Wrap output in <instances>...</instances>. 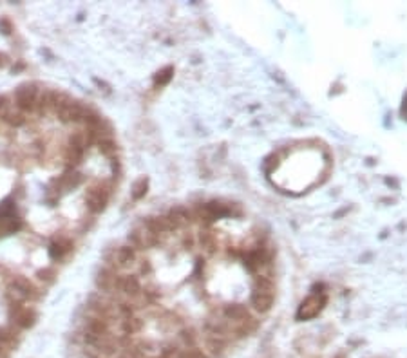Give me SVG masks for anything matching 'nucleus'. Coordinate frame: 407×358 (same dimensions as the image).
<instances>
[{
	"mask_svg": "<svg viewBox=\"0 0 407 358\" xmlns=\"http://www.w3.org/2000/svg\"><path fill=\"white\" fill-rule=\"evenodd\" d=\"M40 98V89L36 83H22L15 91V107L20 112H35Z\"/></svg>",
	"mask_w": 407,
	"mask_h": 358,
	"instance_id": "1",
	"label": "nucleus"
},
{
	"mask_svg": "<svg viewBox=\"0 0 407 358\" xmlns=\"http://www.w3.org/2000/svg\"><path fill=\"white\" fill-rule=\"evenodd\" d=\"M109 195H111V190L105 183H99V185L90 186L85 194V204L87 208L92 213H99L104 212L105 206L109 203Z\"/></svg>",
	"mask_w": 407,
	"mask_h": 358,
	"instance_id": "2",
	"label": "nucleus"
},
{
	"mask_svg": "<svg viewBox=\"0 0 407 358\" xmlns=\"http://www.w3.org/2000/svg\"><path fill=\"white\" fill-rule=\"evenodd\" d=\"M129 243L134 250H145V248H152L154 245H158L159 239L156 235H152L145 226L136 228L129 233Z\"/></svg>",
	"mask_w": 407,
	"mask_h": 358,
	"instance_id": "3",
	"label": "nucleus"
},
{
	"mask_svg": "<svg viewBox=\"0 0 407 358\" xmlns=\"http://www.w3.org/2000/svg\"><path fill=\"white\" fill-rule=\"evenodd\" d=\"M322 304H324V297H321V295H317V293L310 295V297L300 304V308H298V311H297V317L300 318V320L313 318L317 313L321 311Z\"/></svg>",
	"mask_w": 407,
	"mask_h": 358,
	"instance_id": "4",
	"label": "nucleus"
},
{
	"mask_svg": "<svg viewBox=\"0 0 407 358\" xmlns=\"http://www.w3.org/2000/svg\"><path fill=\"white\" fill-rule=\"evenodd\" d=\"M136 261H138V254H136V250L132 248L131 245H129V246H120L118 250H114L113 263H114V266L120 268V270L131 268Z\"/></svg>",
	"mask_w": 407,
	"mask_h": 358,
	"instance_id": "5",
	"label": "nucleus"
},
{
	"mask_svg": "<svg viewBox=\"0 0 407 358\" xmlns=\"http://www.w3.org/2000/svg\"><path fill=\"white\" fill-rule=\"evenodd\" d=\"M11 293L20 300H26V299H35L36 297V288L33 282H29L27 279L24 277H17L11 281Z\"/></svg>",
	"mask_w": 407,
	"mask_h": 358,
	"instance_id": "6",
	"label": "nucleus"
},
{
	"mask_svg": "<svg viewBox=\"0 0 407 358\" xmlns=\"http://www.w3.org/2000/svg\"><path fill=\"white\" fill-rule=\"evenodd\" d=\"M273 300H275V293H271V291L252 290V295H250V304L257 313L270 311L271 306H273Z\"/></svg>",
	"mask_w": 407,
	"mask_h": 358,
	"instance_id": "7",
	"label": "nucleus"
},
{
	"mask_svg": "<svg viewBox=\"0 0 407 358\" xmlns=\"http://www.w3.org/2000/svg\"><path fill=\"white\" fill-rule=\"evenodd\" d=\"M60 118V122L63 123H80L83 122V116H85V107L80 103V101L72 100L71 103L65 107L60 114H56Z\"/></svg>",
	"mask_w": 407,
	"mask_h": 358,
	"instance_id": "8",
	"label": "nucleus"
},
{
	"mask_svg": "<svg viewBox=\"0 0 407 358\" xmlns=\"http://www.w3.org/2000/svg\"><path fill=\"white\" fill-rule=\"evenodd\" d=\"M15 322H17V326L22 327V329H29V327H33V326H35V322H36L35 309L17 308V313H15Z\"/></svg>",
	"mask_w": 407,
	"mask_h": 358,
	"instance_id": "9",
	"label": "nucleus"
},
{
	"mask_svg": "<svg viewBox=\"0 0 407 358\" xmlns=\"http://www.w3.org/2000/svg\"><path fill=\"white\" fill-rule=\"evenodd\" d=\"M116 273L113 272V270H109V268H104V270H99L98 277H96V286H98L101 291H114V282H116Z\"/></svg>",
	"mask_w": 407,
	"mask_h": 358,
	"instance_id": "10",
	"label": "nucleus"
},
{
	"mask_svg": "<svg viewBox=\"0 0 407 358\" xmlns=\"http://www.w3.org/2000/svg\"><path fill=\"white\" fill-rule=\"evenodd\" d=\"M22 226H24L22 219L17 217V215L0 219V235H9V233H15V231H18Z\"/></svg>",
	"mask_w": 407,
	"mask_h": 358,
	"instance_id": "11",
	"label": "nucleus"
},
{
	"mask_svg": "<svg viewBox=\"0 0 407 358\" xmlns=\"http://www.w3.org/2000/svg\"><path fill=\"white\" fill-rule=\"evenodd\" d=\"M71 250V243L67 239H58V241H53L49 245V257L53 261H60L63 255L67 254Z\"/></svg>",
	"mask_w": 407,
	"mask_h": 358,
	"instance_id": "12",
	"label": "nucleus"
},
{
	"mask_svg": "<svg viewBox=\"0 0 407 358\" xmlns=\"http://www.w3.org/2000/svg\"><path fill=\"white\" fill-rule=\"evenodd\" d=\"M81 183V174L78 172H65L60 179H56V185L62 188V190H72V188H76L78 185Z\"/></svg>",
	"mask_w": 407,
	"mask_h": 358,
	"instance_id": "13",
	"label": "nucleus"
},
{
	"mask_svg": "<svg viewBox=\"0 0 407 358\" xmlns=\"http://www.w3.org/2000/svg\"><path fill=\"white\" fill-rule=\"evenodd\" d=\"M54 96H56V91H44V92H40V98H38V105H36L35 112L45 114V112H49V110H53Z\"/></svg>",
	"mask_w": 407,
	"mask_h": 358,
	"instance_id": "14",
	"label": "nucleus"
},
{
	"mask_svg": "<svg viewBox=\"0 0 407 358\" xmlns=\"http://www.w3.org/2000/svg\"><path fill=\"white\" fill-rule=\"evenodd\" d=\"M199 245H201V248L207 250L208 254H214L217 248L216 233H212L210 230H201V233H199Z\"/></svg>",
	"mask_w": 407,
	"mask_h": 358,
	"instance_id": "15",
	"label": "nucleus"
},
{
	"mask_svg": "<svg viewBox=\"0 0 407 358\" xmlns=\"http://www.w3.org/2000/svg\"><path fill=\"white\" fill-rule=\"evenodd\" d=\"M4 123H8L9 127H13V129H18V127H24L26 125V122H27V118H26V114L24 112H20L18 109H13L11 112L6 116L4 120H2Z\"/></svg>",
	"mask_w": 407,
	"mask_h": 358,
	"instance_id": "16",
	"label": "nucleus"
},
{
	"mask_svg": "<svg viewBox=\"0 0 407 358\" xmlns=\"http://www.w3.org/2000/svg\"><path fill=\"white\" fill-rule=\"evenodd\" d=\"M67 147H71V149H78V150H85V147H87L85 132H72L71 136H69Z\"/></svg>",
	"mask_w": 407,
	"mask_h": 358,
	"instance_id": "17",
	"label": "nucleus"
},
{
	"mask_svg": "<svg viewBox=\"0 0 407 358\" xmlns=\"http://www.w3.org/2000/svg\"><path fill=\"white\" fill-rule=\"evenodd\" d=\"M98 150L101 152L104 156H107V158H111V156H114L116 154V150H118V147H116V143H114L111 138H101V140L98 141Z\"/></svg>",
	"mask_w": 407,
	"mask_h": 358,
	"instance_id": "18",
	"label": "nucleus"
},
{
	"mask_svg": "<svg viewBox=\"0 0 407 358\" xmlns=\"http://www.w3.org/2000/svg\"><path fill=\"white\" fill-rule=\"evenodd\" d=\"M83 152H85V150H78V149H71V147H67L63 158H65L69 167H76L81 159H83Z\"/></svg>",
	"mask_w": 407,
	"mask_h": 358,
	"instance_id": "19",
	"label": "nucleus"
},
{
	"mask_svg": "<svg viewBox=\"0 0 407 358\" xmlns=\"http://www.w3.org/2000/svg\"><path fill=\"white\" fill-rule=\"evenodd\" d=\"M15 210H17V204H15L13 199H4L0 201V219H6V217H11L15 215Z\"/></svg>",
	"mask_w": 407,
	"mask_h": 358,
	"instance_id": "20",
	"label": "nucleus"
},
{
	"mask_svg": "<svg viewBox=\"0 0 407 358\" xmlns=\"http://www.w3.org/2000/svg\"><path fill=\"white\" fill-rule=\"evenodd\" d=\"M13 101L8 94H0V120H4L11 110H13Z\"/></svg>",
	"mask_w": 407,
	"mask_h": 358,
	"instance_id": "21",
	"label": "nucleus"
},
{
	"mask_svg": "<svg viewBox=\"0 0 407 358\" xmlns=\"http://www.w3.org/2000/svg\"><path fill=\"white\" fill-rule=\"evenodd\" d=\"M172 74H174V69H172V67H165L163 71H159V73L156 74L154 82H156V85H165V83L170 82Z\"/></svg>",
	"mask_w": 407,
	"mask_h": 358,
	"instance_id": "22",
	"label": "nucleus"
},
{
	"mask_svg": "<svg viewBox=\"0 0 407 358\" xmlns=\"http://www.w3.org/2000/svg\"><path fill=\"white\" fill-rule=\"evenodd\" d=\"M147 186H149V181H147L145 177H141L140 181H136L134 192H132V197H134V199H140V197H143L145 192H147Z\"/></svg>",
	"mask_w": 407,
	"mask_h": 358,
	"instance_id": "23",
	"label": "nucleus"
},
{
	"mask_svg": "<svg viewBox=\"0 0 407 358\" xmlns=\"http://www.w3.org/2000/svg\"><path fill=\"white\" fill-rule=\"evenodd\" d=\"M36 277L44 282H53L54 277H56V272H54L53 268H44V270H38V272H36Z\"/></svg>",
	"mask_w": 407,
	"mask_h": 358,
	"instance_id": "24",
	"label": "nucleus"
},
{
	"mask_svg": "<svg viewBox=\"0 0 407 358\" xmlns=\"http://www.w3.org/2000/svg\"><path fill=\"white\" fill-rule=\"evenodd\" d=\"M0 31H2V35H11L13 26H11L9 19H0Z\"/></svg>",
	"mask_w": 407,
	"mask_h": 358,
	"instance_id": "25",
	"label": "nucleus"
},
{
	"mask_svg": "<svg viewBox=\"0 0 407 358\" xmlns=\"http://www.w3.org/2000/svg\"><path fill=\"white\" fill-rule=\"evenodd\" d=\"M194 237H192V233H185V237H183V246L185 248H192L194 246Z\"/></svg>",
	"mask_w": 407,
	"mask_h": 358,
	"instance_id": "26",
	"label": "nucleus"
},
{
	"mask_svg": "<svg viewBox=\"0 0 407 358\" xmlns=\"http://www.w3.org/2000/svg\"><path fill=\"white\" fill-rule=\"evenodd\" d=\"M140 272H141V273H150V272H152V268H150L149 261H143V263H141Z\"/></svg>",
	"mask_w": 407,
	"mask_h": 358,
	"instance_id": "27",
	"label": "nucleus"
},
{
	"mask_svg": "<svg viewBox=\"0 0 407 358\" xmlns=\"http://www.w3.org/2000/svg\"><path fill=\"white\" fill-rule=\"evenodd\" d=\"M6 62H8V56H6L4 53H0V67H2V65H6Z\"/></svg>",
	"mask_w": 407,
	"mask_h": 358,
	"instance_id": "28",
	"label": "nucleus"
}]
</instances>
